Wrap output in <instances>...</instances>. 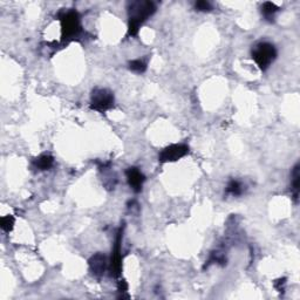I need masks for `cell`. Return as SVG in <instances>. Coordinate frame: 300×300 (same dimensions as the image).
<instances>
[{
  "mask_svg": "<svg viewBox=\"0 0 300 300\" xmlns=\"http://www.w3.org/2000/svg\"><path fill=\"white\" fill-rule=\"evenodd\" d=\"M156 11V6L153 1H132L128 4V16H129V26L128 34L132 37L138 36L139 28L149 17Z\"/></svg>",
  "mask_w": 300,
  "mask_h": 300,
  "instance_id": "6da1fadb",
  "label": "cell"
},
{
  "mask_svg": "<svg viewBox=\"0 0 300 300\" xmlns=\"http://www.w3.org/2000/svg\"><path fill=\"white\" fill-rule=\"evenodd\" d=\"M277 49L275 45L270 42H259L252 49V59L257 63L261 71H266L271 63L276 60Z\"/></svg>",
  "mask_w": 300,
  "mask_h": 300,
  "instance_id": "7a4b0ae2",
  "label": "cell"
},
{
  "mask_svg": "<svg viewBox=\"0 0 300 300\" xmlns=\"http://www.w3.org/2000/svg\"><path fill=\"white\" fill-rule=\"evenodd\" d=\"M62 41L74 39L81 32V20L77 11H68L60 17Z\"/></svg>",
  "mask_w": 300,
  "mask_h": 300,
  "instance_id": "3957f363",
  "label": "cell"
},
{
  "mask_svg": "<svg viewBox=\"0 0 300 300\" xmlns=\"http://www.w3.org/2000/svg\"><path fill=\"white\" fill-rule=\"evenodd\" d=\"M114 94L109 89L95 88L90 96V108L104 113L114 106Z\"/></svg>",
  "mask_w": 300,
  "mask_h": 300,
  "instance_id": "277c9868",
  "label": "cell"
},
{
  "mask_svg": "<svg viewBox=\"0 0 300 300\" xmlns=\"http://www.w3.org/2000/svg\"><path fill=\"white\" fill-rule=\"evenodd\" d=\"M189 153V147L186 144H171L164 148L159 155L160 162H175L184 157Z\"/></svg>",
  "mask_w": 300,
  "mask_h": 300,
  "instance_id": "5b68a950",
  "label": "cell"
},
{
  "mask_svg": "<svg viewBox=\"0 0 300 300\" xmlns=\"http://www.w3.org/2000/svg\"><path fill=\"white\" fill-rule=\"evenodd\" d=\"M126 176L128 184H129L130 188L133 189L135 192H140L142 190V186H143V183L145 180L144 175L139 170L138 168H129L126 171Z\"/></svg>",
  "mask_w": 300,
  "mask_h": 300,
  "instance_id": "8992f818",
  "label": "cell"
},
{
  "mask_svg": "<svg viewBox=\"0 0 300 300\" xmlns=\"http://www.w3.org/2000/svg\"><path fill=\"white\" fill-rule=\"evenodd\" d=\"M89 266H90V271H92L94 276L103 275L104 270H106L107 266L106 256L101 255V253H98V255L93 256L89 260Z\"/></svg>",
  "mask_w": 300,
  "mask_h": 300,
  "instance_id": "52a82bcc",
  "label": "cell"
},
{
  "mask_svg": "<svg viewBox=\"0 0 300 300\" xmlns=\"http://www.w3.org/2000/svg\"><path fill=\"white\" fill-rule=\"evenodd\" d=\"M299 186H300V165L299 163H297L293 167L292 173H291V192H292V196L294 202L298 203L299 198Z\"/></svg>",
  "mask_w": 300,
  "mask_h": 300,
  "instance_id": "ba28073f",
  "label": "cell"
},
{
  "mask_svg": "<svg viewBox=\"0 0 300 300\" xmlns=\"http://www.w3.org/2000/svg\"><path fill=\"white\" fill-rule=\"evenodd\" d=\"M54 164V159L53 156H51L49 154H43V155L39 156L38 159L34 161V165L36 168L39 169V170H48L53 167Z\"/></svg>",
  "mask_w": 300,
  "mask_h": 300,
  "instance_id": "9c48e42d",
  "label": "cell"
},
{
  "mask_svg": "<svg viewBox=\"0 0 300 300\" xmlns=\"http://www.w3.org/2000/svg\"><path fill=\"white\" fill-rule=\"evenodd\" d=\"M244 192V186L240 180H232L228 183L226 186V194L231 195V196H240Z\"/></svg>",
  "mask_w": 300,
  "mask_h": 300,
  "instance_id": "30bf717a",
  "label": "cell"
},
{
  "mask_svg": "<svg viewBox=\"0 0 300 300\" xmlns=\"http://www.w3.org/2000/svg\"><path fill=\"white\" fill-rule=\"evenodd\" d=\"M279 11V7L277 5L272 4V2L266 1L264 2L263 6H261V13L267 20H271L275 17V14Z\"/></svg>",
  "mask_w": 300,
  "mask_h": 300,
  "instance_id": "8fae6325",
  "label": "cell"
},
{
  "mask_svg": "<svg viewBox=\"0 0 300 300\" xmlns=\"http://www.w3.org/2000/svg\"><path fill=\"white\" fill-rule=\"evenodd\" d=\"M129 69L135 73H143L147 69V66L142 60H133L129 62Z\"/></svg>",
  "mask_w": 300,
  "mask_h": 300,
  "instance_id": "7c38bea8",
  "label": "cell"
},
{
  "mask_svg": "<svg viewBox=\"0 0 300 300\" xmlns=\"http://www.w3.org/2000/svg\"><path fill=\"white\" fill-rule=\"evenodd\" d=\"M0 224H1V228L4 231L6 232H10L11 230L13 229V225H14V218L12 216H6V217H2L1 218V222H0Z\"/></svg>",
  "mask_w": 300,
  "mask_h": 300,
  "instance_id": "4fadbf2b",
  "label": "cell"
},
{
  "mask_svg": "<svg viewBox=\"0 0 300 300\" xmlns=\"http://www.w3.org/2000/svg\"><path fill=\"white\" fill-rule=\"evenodd\" d=\"M195 7H196L197 11H202V12H209V11L212 10V5L209 1H204V0L197 1L195 4Z\"/></svg>",
  "mask_w": 300,
  "mask_h": 300,
  "instance_id": "5bb4252c",
  "label": "cell"
}]
</instances>
